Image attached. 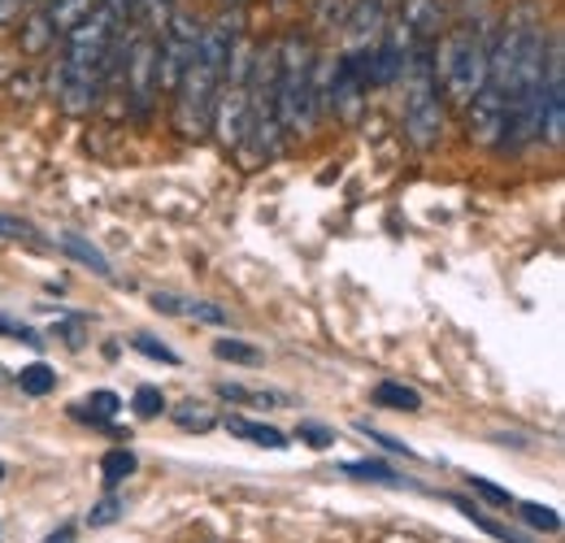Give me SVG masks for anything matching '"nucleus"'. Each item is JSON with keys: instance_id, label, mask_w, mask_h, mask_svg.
<instances>
[{"instance_id": "obj_1", "label": "nucleus", "mask_w": 565, "mask_h": 543, "mask_svg": "<svg viewBox=\"0 0 565 543\" xmlns=\"http://www.w3.org/2000/svg\"><path fill=\"white\" fill-rule=\"evenodd\" d=\"M235 44H239V9L222 13L217 22H210L201 31L196 57L179 74V83H174V127L188 139L210 136L217 87H222V74H226V62H231Z\"/></svg>"}, {"instance_id": "obj_2", "label": "nucleus", "mask_w": 565, "mask_h": 543, "mask_svg": "<svg viewBox=\"0 0 565 543\" xmlns=\"http://www.w3.org/2000/svg\"><path fill=\"white\" fill-rule=\"evenodd\" d=\"M275 114L291 136H309L322 114V83L318 57L305 35H287L279 44V74H275Z\"/></svg>"}, {"instance_id": "obj_3", "label": "nucleus", "mask_w": 565, "mask_h": 543, "mask_svg": "<svg viewBox=\"0 0 565 543\" xmlns=\"http://www.w3.org/2000/svg\"><path fill=\"white\" fill-rule=\"evenodd\" d=\"M488 44L492 40H488V31L479 22H461L439 44V57L430 62L435 66V83H444V92L457 105H470L475 92L483 87V78H488Z\"/></svg>"}, {"instance_id": "obj_4", "label": "nucleus", "mask_w": 565, "mask_h": 543, "mask_svg": "<svg viewBox=\"0 0 565 543\" xmlns=\"http://www.w3.org/2000/svg\"><path fill=\"white\" fill-rule=\"evenodd\" d=\"M435 49H414L409 53V87H405V136L414 148H435L444 139V100H439V83H435Z\"/></svg>"}, {"instance_id": "obj_5", "label": "nucleus", "mask_w": 565, "mask_h": 543, "mask_svg": "<svg viewBox=\"0 0 565 543\" xmlns=\"http://www.w3.org/2000/svg\"><path fill=\"white\" fill-rule=\"evenodd\" d=\"M122 83H127V109L148 123L152 118V100L161 92V44L157 35H136L127 40V66H122Z\"/></svg>"}, {"instance_id": "obj_6", "label": "nucleus", "mask_w": 565, "mask_h": 543, "mask_svg": "<svg viewBox=\"0 0 565 543\" xmlns=\"http://www.w3.org/2000/svg\"><path fill=\"white\" fill-rule=\"evenodd\" d=\"M370 53H344L335 66H331V78L322 87V105H331L344 123H356L361 118V105L370 100Z\"/></svg>"}, {"instance_id": "obj_7", "label": "nucleus", "mask_w": 565, "mask_h": 543, "mask_svg": "<svg viewBox=\"0 0 565 543\" xmlns=\"http://www.w3.org/2000/svg\"><path fill=\"white\" fill-rule=\"evenodd\" d=\"M540 136H548L553 148H562L565 139V62L557 35H553V49L544 57V127H540Z\"/></svg>"}, {"instance_id": "obj_8", "label": "nucleus", "mask_w": 565, "mask_h": 543, "mask_svg": "<svg viewBox=\"0 0 565 543\" xmlns=\"http://www.w3.org/2000/svg\"><path fill=\"white\" fill-rule=\"evenodd\" d=\"M466 131L483 148H500V139H504V92L500 87L483 83L475 92V100L466 105Z\"/></svg>"}, {"instance_id": "obj_9", "label": "nucleus", "mask_w": 565, "mask_h": 543, "mask_svg": "<svg viewBox=\"0 0 565 543\" xmlns=\"http://www.w3.org/2000/svg\"><path fill=\"white\" fill-rule=\"evenodd\" d=\"M383 26H387L383 0H356V4H349V18H344L349 53H370L383 40Z\"/></svg>"}, {"instance_id": "obj_10", "label": "nucleus", "mask_w": 565, "mask_h": 543, "mask_svg": "<svg viewBox=\"0 0 565 543\" xmlns=\"http://www.w3.org/2000/svg\"><path fill=\"white\" fill-rule=\"evenodd\" d=\"M444 0H405V9H401V22H405V31H409V40H414V49H435V40H439V26H444Z\"/></svg>"}, {"instance_id": "obj_11", "label": "nucleus", "mask_w": 565, "mask_h": 543, "mask_svg": "<svg viewBox=\"0 0 565 543\" xmlns=\"http://www.w3.org/2000/svg\"><path fill=\"white\" fill-rule=\"evenodd\" d=\"M152 309L157 313H170V318H192V322H210V327H226V309L210 305V300H188V296H174V291H152Z\"/></svg>"}, {"instance_id": "obj_12", "label": "nucleus", "mask_w": 565, "mask_h": 543, "mask_svg": "<svg viewBox=\"0 0 565 543\" xmlns=\"http://www.w3.org/2000/svg\"><path fill=\"white\" fill-rule=\"evenodd\" d=\"M226 430H231L235 439H244V444H253V448H270V453H282V448L291 444L279 426H266V422H253V417H239V413L226 417Z\"/></svg>"}, {"instance_id": "obj_13", "label": "nucleus", "mask_w": 565, "mask_h": 543, "mask_svg": "<svg viewBox=\"0 0 565 543\" xmlns=\"http://www.w3.org/2000/svg\"><path fill=\"white\" fill-rule=\"evenodd\" d=\"M122 413V396L118 392H92V396H83L78 405H71V417L74 422H87V426H109L114 417Z\"/></svg>"}, {"instance_id": "obj_14", "label": "nucleus", "mask_w": 565, "mask_h": 543, "mask_svg": "<svg viewBox=\"0 0 565 543\" xmlns=\"http://www.w3.org/2000/svg\"><path fill=\"white\" fill-rule=\"evenodd\" d=\"M57 248H62L66 257H74L78 266H87L92 274H100V278H114V266H109V257H105V253H100L92 239H83L78 231H62V235H57Z\"/></svg>"}, {"instance_id": "obj_15", "label": "nucleus", "mask_w": 565, "mask_h": 543, "mask_svg": "<svg viewBox=\"0 0 565 543\" xmlns=\"http://www.w3.org/2000/svg\"><path fill=\"white\" fill-rule=\"evenodd\" d=\"M370 405L392 408V413H418V408H423V396H418L414 387L396 383V379H383V383L370 392Z\"/></svg>"}, {"instance_id": "obj_16", "label": "nucleus", "mask_w": 565, "mask_h": 543, "mask_svg": "<svg viewBox=\"0 0 565 543\" xmlns=\"http://www.w3.org/2000/svg\"><path fill=\"white\" fill-rule=\"evenodd\" d=\"M170 417H174V426L179 430H196V435H205V430H213L217 426V408L210 405V401H179V405L170 408Z\"/></svg>"}, {"instance_id": "obj_17", "label": "nucleus", "mask_w": 565, "mask_h": 543, "mask_svg": "<svg viewBox=\"0 0 565 543\" xmlns=\"http://www.w3.org/2000/svg\"><path fill=\"white\" fill-rule=\"evenodd\" d=\"M344 475L356 482H379V487H418L405 475H396L387 461H344Z\"/></svg>"}, {"instance_id": "obj_18", "label": "nucleus", "mask_w": 565, "mask_h": 543, "mask_svg": "<svg viewBox=\"0 0 565 543\" xmlns=\"http://www.w3.org/2000/svg\"><path fill=\"white\" fill-rule=\"evenodd\" d=\"M217 396L222 401H235V405H266V408L291 405L287 392H257V387H239V383H217Z\"/></svg>"}, {"instance_id": "obj_19", "label": "nucleus", "mask_w": 565, "mask_h": 543, "mask_svg": "<svg viewBox=\"0 0 565 543\" xmlns=\"http://www.w3.org/2000/svg\"><path fill=\"white\" fill-rule=\"evenodd\" d=\"M452 504H457V509H461V513H466V518H470V522H475L479 531H488L492 540H500V543H531V535H518V531H509L504 522L488 518V513H483L479 504H470V500H461V496H452Z\"/></svg>"}, {"instance_id": "obj_20", "label": "nucleus", "mask_w": 565, "mask_h": 543, "mask_svg": "<svg viewBox=\"0 0 565 543\" xmlns=\"http://www.w3.org/2000/svg\"><path fill=\"white\" fill-rule=\"evenodd\" d=\"M18 387H22V396H49L57 387V370L49 361H31L18 370Z\"/></svg>"}, {"instance_id": "obj_21", "label": "nucleus", "mask_w": 565, "mask_h": 543, "mask_svg": "<svg viewBox=\"0 0 565 543\" xmlns=\"http://www.w3.org/2000/svg\"><path fill=\"white\" fill-rule=\"evenodd\" d=\"M140 470V461H136V453L131 448H109L105 457H100V475L109 487H118V482H127V478Z\"/></svg>"}, {"instance_id": "obj_22", "label": "nucleus", "mask_w": 565, "mask_h": 543, "mask_svg": "<svg viewBox=\"0 0 565 543\" xmlns=\"http://www.w3.org/2000/svg\"><path fill=\"white\" fill-rule=\"evenodd\" d=\"M213 356H217V361H235V365H257V361H262V348L222 336V340H213Z\"/></svg>"}, {"instance_id": "obj_23", "label": "nucleus", "mask_w": 565, "mask_h": 543, "mask_svg": "<svg viewBox=\"0 0 565 543\" xmlns=\"http://www.w3.org/2000/svg\"><path fill=\"white\" fill-rule=\"evenodd\" d=\"M513 509H518V518H522L531 531H548V535L562 531V518H557V509H548V504H531V500H526V504H513Z\"/></svg>"}, {"instance_id": "obj_24", "label": "nucleus", "mask_w": 565, "mask_h": 543, "mask_svg": "<svg viewBox=\"0 0 565 543\" xmlns=\"http://www.w3.org/2000/svg\"><path fill=\"white\" fill-rule=\"evenodd\" d=\"M57 44V35H53V26H49V18L44 13H31V22H26V40H22V49L26 53H49Z\"/></svg>"}, {"instance_id": "obj_25", "label": "nucleus", "mask_w": 565, "mask_h": 543, "mask_svg": "<svg viewBox=\"0 0 565 543\" xmlns=\"http://www.w3.org/2000/svg\"><path fill=\"white\" fill-rule=\"evenodd\" d=\"M131 408H136V417H140V422H152V417H161V413H166V396H161V387H152V383L136 387V396H131Z\"/></svg>"}, {"instance_id": "obj_26", "label": "nucleus", "mask_w": 565, "mask_h": 543, "mask_svg": "<svg viewBox=\"0 0 565 543\" xmlns=\"http://www.w3.org/2000/svg\"><path fill=\"white\" fill-rule=\"evenodd\" d=\"M0 239L40 248V235H35V226H31V222H22V217H9V213H0Z\"/></svg>"}, {"instance_id": "obj_27", "label": "nucleus", "mask_w": 565, "mask_h": 543, "mask_svg": "<svg viewBox=\"0 0 565 543\" xmlns=\"http://www.w3.org/2000/svg\"><path fill=\"white\" fill-rule=\"evenodd\" d=\"M296 439H305L313 453L335 448V430H331V426H318V422H300V426H296Z\"/></svg>"}, {"instance_id": "obj_28", "label": "nucleus", "mask_w": 565, "mask_h": 543, "mask_svg": "<svg viewBox=\"0 0 565 543\" xmlns=\"http://www.w3.org/2000/svg\"><path fill=\"white\" fill-rule=\"evenodd\" d=\"M131 348L143 352V356H152V361H166V365H179V352L170 348V343L152 340V336H131Z\"/></svg>"}, {"instance_id": "obj_29", "label": "nucleus", "mask_w": 565, "mask_h": 543, "mask_svg": "<svg viewBox=\"0 0 565 543\" xmlns=\"http://www.w3.org/2000/svg\"><path fill=\"white\" fill-rule=\"evenodd\" d=\"M0 336H9V340L18 343H31V348H40V336H35V327H26V322H18V318H9V313H0Z\"/></svg>"}, {"instance_id": "obj_30", "label": "nucleus", "mask_w": 565, "mask_h": 543, "mask_svg": "<svg viewBox=\"0 0 565 543\" xmlns=\"http://www.w3.org/2000/svg\"><path fill=\"white\" fill-rule=\"evenodd\" d=\"M122 518V500L118 496H105L92 513H87V526H109V522H118Z\"/></svg>"}, {"instance_id": "obj_31", "label": "nucleus", "mask_w": 565, "mask_h": 543, "mask_svg": "<svg viewBox=\"0 0 565 543\" xmlns=\"http://www.w3.org/2000/svg\"><path fill=\"white\" fill-rule=\"evenodd\" d=\"M470 491H475V496H483V500H492V504H500V509H513V496H509L504 487L488 482V478H475V475H470Z\"/></svg>"}, {"instance_id": "obj_32", "label": "nucleus", "mask_w": 565, "mask_h": 543, "mask_svg": "<svg viewBox=\"0 0 565 543\" xmlns=\"http://www.w3.org/2000/svg\"><path fill=\"white\" fill-rule=\"evenodd\" d=\"M356 430H361V435H370V439H374L379 448H387V453H401V457H414V448H409V444H401V439H392V435H383V430H370L365 422H361Z\"/></svg>"}, {"instance_id": "obj_33", "label": "nucleus", "mask_w": 565, "mask_h": 543, "mask_svg": "<svg viewBox=\"0 0 565 543\" xmlns=\"http://www.w3.org/2000/svg\"><path fill=\"white\" fill-rule=\"evenodd\" d=\"M22 9H26V0H0V26H9Z\"/></svg>"}, {"instance_id": "obj_34", "label": "nucleus", "mask_w": 565, "mask_h": 543, "mask_svg": "<svg viewBox=\"0 0 565 543\" xmlns=\"http://www.w3.org/2000/svg\"><path fill=\"white\" fill-rule=\"evenodd\" d=\"M44 543H74V526H71V522H66V526H57V531H53Z\"/></svg>"}, {"instance_id": "obj_35", "label": "nucleus", "mask_w": 565, "mask_h": 543, "mask_svg": "<svg viewBox=\"0 0 565 543\" xmlns=\"http://www.w3.org/2000/svg\"><path fill=\"white\" fill-rule=\"evenodd\" d=\"M0 383H4V365H0Z\"/></svg>"}, {"instance_id": "obj_36", "label": "nucleus", "mask_w": 565, "mask_h": 543, "mask_svg": "<svg viewBox=\"0 0 565 543\" xmlns=\"http://www.w3.org/2000/svg\"><path fill=\"white\" fill-rule=\"evenodd\" d=\"M0 478H4V461H0Z\"/></svg>"}, {"instance_id": "obj_37", "label": "nucleus", "mask_w": 565, "mask_h": 543, "mask_svg": "<svg viewBox=\"0 0 565 543\" xmlns=\"http://www.w3.org/2000/svg\"><path fill=\"white\" fill-rule=\"evenodd\" d=\"M49 4H53V0H49Z\"/></svg>"}]
</instances>
